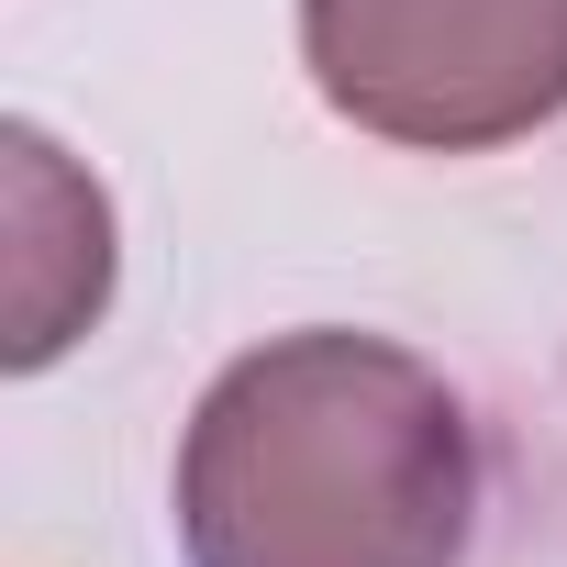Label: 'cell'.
Returning <instances> with one entry per match:
<instances>
[{"instance_id":"1","label":"cell","mask_w":567,"mask_h":567,"mask_svg":"<svg viewBox=\"0 0 567 567\" xmlns=\"http://www.w3.org/2000/svg\"><path fill=\"white\" fill-rule=\"evenodd\" d=\"M467 523V412L379 334H278L234 357L178 445L189 567H456Z\"/></svg>"},{"instance_id":"2","label":"cell","mask_w":567,"mask_h":567,"mask_svg":"<svg viewBox=\"0 0 567 567\" xmlns=\"http://www.w3.org/2000/svg\"><path fill=\"white\" fill-rule=\"evenodd\" d=\"M312 90L423 156H478L567 112V0H301Z\"/></svg>"}]
</instances>
